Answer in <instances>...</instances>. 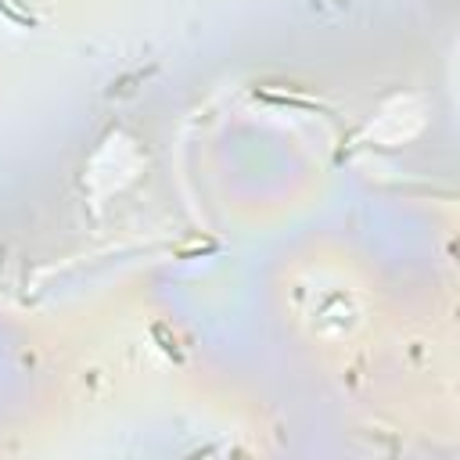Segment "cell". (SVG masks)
<instances>
[{"mask_svg": "<svg viewBox=\"0 0 460 460\" xmlns=\"http://www.w3.org/2000/svg\"><path fill=\"white\" fill-rule=\"evenodd\" d=\"M151 72V69H148ZM148 72L141 69V72H133V76H126V80H119V87H111V94H123V90H130L133 83H141V80H148Z\"/></svg>", "mask_w": 460, "mask_h": 460, "instance_id": "obj_2", "label": "cell"}, {"mask_svg": "<svg viewBox=\"0 0 460 460\" xmlns=\"http://www.w3.org/2000/svg\"><path fill=\"white\" fill-rule=\"evenodd\" d=\"M0 11H4L15 26H26V29H33L36 26V18L29 15V11H22V8H15V0H0Z\"/></svg>", "mask_w": 460, "mask_h": 460, "instance_id": "obj_1", "label": "cell"}]
</instances>
